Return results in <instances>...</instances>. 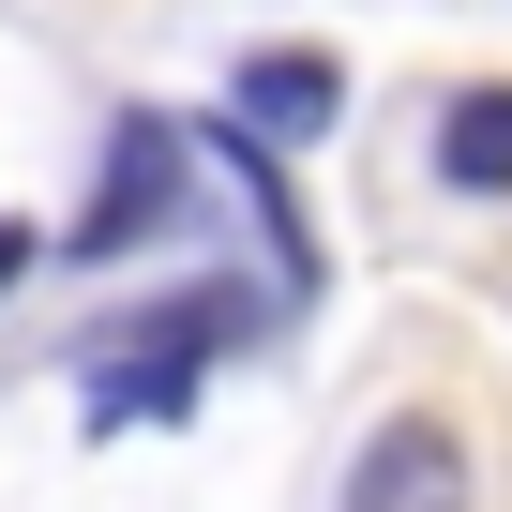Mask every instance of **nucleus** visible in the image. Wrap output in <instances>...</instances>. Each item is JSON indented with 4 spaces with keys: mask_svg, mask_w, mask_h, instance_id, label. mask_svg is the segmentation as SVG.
Segmentation results:
<instances>
[{
    "mask_svg": "<svg viewBox=\"0 0 512 512\" xmlns=\"http://www.w3.org/2000/svg\"><path fill=\"white\" fill-rule=\"evenodd\" d=\"M181 226V136L151 121V106H121V136H106V181H91V211L61 226V256H136V241H166Z\"/></svg>",
    "mask_w": 512,
    "mask_h": 512,
    "instance_id": "nucleus-2",
    "label": "nucleus"
},
{
    "mask_svg": "<svg viewBox=\"0 0 512 512\" xmlns=\"http://www.w3.org/2000/svg\"><path fill=\"white\" fill-rule=\"evenodd\" d=\"M437 166H452L467 196H512V91H467V106L437 121Z\"/></svg>",
    "mask_w": 512,
    "mask_h": 512,
    "instance_id": "nucleus-5",
    "label": "nucleus"
},
{
    "mask_svg": "<svg viewBox=\"0 0 512 512\" xmlns=\"http://www.w3.org/2000/svg\"><path fill=\"white\" fill-rule=\"evenodd\" d=\"M241 332H256L241 287H181V302H151V317L121 332V362H91V422H181L196 377H211Z\"/></svg>",
    "mask_w": 512,
    "mask_h": 512,
    "instance_id": "nucleus-1",
    "label": "nucleus"
},
{
    "mask_svg": "<svg viewBox=\"0 0 512 512\" xmlns=\"http://www.w3.org/2000/svg\"><path fill=\"white\" fill-rule=\"evenodd\" d=\"M226 106H241V136L287 151V136H332V121H347V76H332L317 46H256V61L226 76Z\"/></svg>",
    "mask_w": 512,
    "mask_h": 512,
    "instance_id": "nucleus-4",
    "label": "nucleus"
},
{
    "mask_svg": "<svg viewBox=\"0 0 512 512\" xmlns=\"http://www.w3.org/2000/svg\"><path fill=\"white\" fill-rule=\"evenodd\" d=\"M31 256H46V241H31V226H0V287H16V272H31Z\"/></svg>",
    "mask_w": 512,
    "mask_h": 512,
    "instance_id": "nucleus-6",
    "label": "nucleus"
},
{
    "mask_svg": "<svg viewBox=\"0 0 512 512\" xmlns=\"http://www.w3.org/2000/svg\"><path fill=\"white\" fill-rule=\"evenodd\" d=\"M332 512H482V467H467V437L452 422H377L362 452H347V497Z\"/></svg>",
    "mask_w": 512,
    "mask_h": 512,
    "instance_id": "nucleus-3",
    "label": "nucleus"
}]
</instances>
